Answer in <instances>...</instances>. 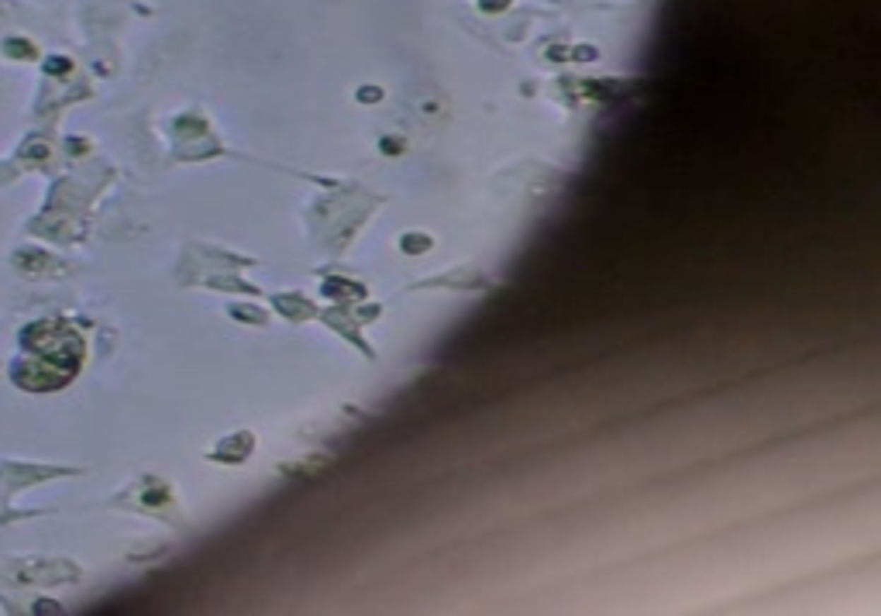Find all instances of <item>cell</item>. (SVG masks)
Here are the masks:
<instances>
[{
  "label": "cell",
  "instance_id": "1",
  "mask_svg": "<svg viewBox=\"0 0 881 616\" xmlns=\"http://www.w3.org/2000/svg\"><path fill=\"white\" fill-rule=\"evenodd\" d=\"M424 248H427V238H420V235L417 238H410V235L403 238V251H424Z\"/></svg>",
  "mask_w": 881,
  "mask_h": 616
},
{
  "label": "cell",
  "instance_id": "2",
  "mask_svg": "<svg viewBox=\"0 0 881 616\" xmlns=\"http://www.w3.org/2000/svg\"><path fill=\"white\" fill-rule=\"evenodd\" d=\"M479 7L482 11H503V7H509V0H479Z\"/></svg>",
  "mask_w": 881,
  "mask_h": 616
},
{
  "label": "cell",
  "instance_id": "3",
  "mask_svg": "<svg viewBox=\"0 0 881 616\" xmlns=\"http://www.w3.org/2000/svg\"><path fill=\"white\" fill-rule=\"evenodd\" d=\"M62 69H69V62H62V59H52V62H49V73H62Z\"/></svg>",
  "mask_w": 881,
  "mask_h": 616
}]
</instances>
